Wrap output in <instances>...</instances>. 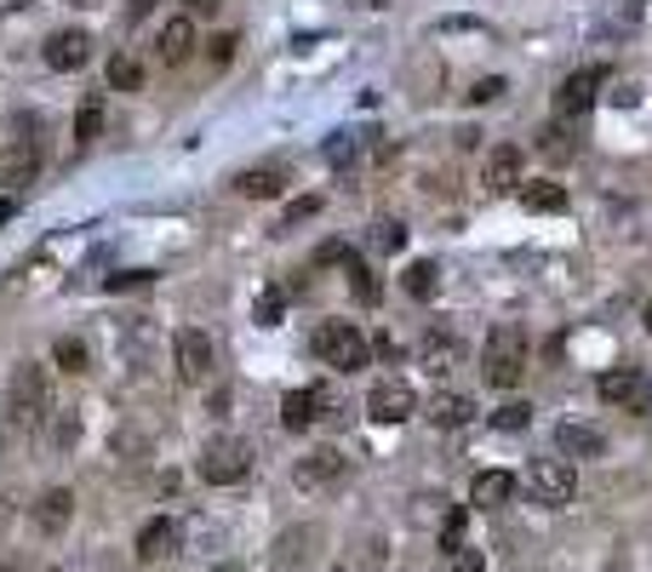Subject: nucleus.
<instances>
[{
  "label": "nucleus",
  "mask_w": 652,
  "mask_h": 572,
  "mask_svg": "<svg viewBox=\"0 0 652 572\" xmlns=\"http://www.w3.org/2000/svg\"><path fill=\"white\" fill-rule=\"evenodd\" d=\"M310 350L333 372H361L372 361V343H366V332L356 327V320H321L315 338H310Z\"/></svg>",
  "instance_id": "obj_1"
},
{
  "label": "nucleus",
  "mask_w": 652,
  "mask_h": 572,
  "mask_svg": "<svg viewBox=\"0 0 652 572\" xmlns=\"http://www.w3.org/2000/svg\"><path fill=\"white\" fill-rule=\"evenodd\" d=\"M12 418L23 430H40L46 418H53V378H46V366H35V361H23V366H12Z\"/></svg>",
  "instance_id": "obj_2"
},
{
  "label": "nucleus",
  "mask_w": 652,
  "mask_h": 572,
  "mask_svg": "<svg viewBox=\"0 0 652 572\" xmlns=\"http://www.w3.org/2000/svg\"><path fill=\"white\" fill-rule=\"evenodd\" d=\"M481 372H487L492 389H515V384H521V372H526V332L515 327V320L492 327L487 355H481Z\"/></svg>",
  "instance_id": "obj_3"
},
{
  "label": "nucleus",
  "mask_w": 652,
  "mask_h": 572,
  "mask_svg": "<svg viewBox=\"0 0 652 572\" xmlns=\"http://www.w3.org/2000/svg\"><path fill=\"white\" fill-rule=\"evenodd\" d=\"M246 469H253V446L235 441V435H212L207 446H200V481L212 487H235L246 481Z\"/></svg>",
  "instance_id": "obj_4"
},
{
  "label": "nucleus",
  "mask_w": 652,
  "mask_h": 572,
  "mask_svg": "<svg viewBox=\"0 0 652 572\" xmlns=\"http://www.w3.org/2000/svg\"><path fill=\"white\" fill-rule=\"evenodd\" d=\"M572 492H579V476H572L567 458H538L533 469H526V499H533L538 510H567Z\"/></svg>",
  "instance_id": "obj_5"
},
{
  "label": "nucleus",
  "mask_w": 652,
  "mask_h": 572,
  "mask_svg": "<svg viewBox=\"0 0 652 572\" xmlns=\"http://www.w3.org/2000/svg\"><path fill=\"white\" fill-rule=\"evenodd\" d=\"M418 412V389L407 378H379L366 395V418L372 424H407V418Z\"/></svg>",
  "instance_id": "obj_6"
},
{
  "label": "nucleus",
  "mask_w": 652,
  "mask_h": 572,
  "mask_svg": "<svg viewBox=\"0 0 652 572\" xmlns=\"http://www.w3.org/2000/svg\"><path fill=\"white\" fill-rule=\"evenodd\" d=\"M172 355H178V378L184 384H207L212 366H218V350H212V338L200 327H184L178 338H172Z\"/></svg>",
  "instance_id": "obj_7"
},
{
  "label": "nucleus",
  "mask_w": 652,
  "mask_h": 572,
  "mask_svg": "<svg viewBox=\"0 0 652 572\" xmlns=\"http://www.w3.org/2000/svg\"><path fill=\"white\" fill-rule=\"evenodd\" d=\"M344 469H349V458L338 453V446H315V453L298 458L292 481L304 487V492H326V487H338V481H344Z\"/></svg>",
  "instance_id": "obj_8"
},
{
  "label": "nucleus",
  "mask_w": 652,
  "mask_h": 572,
  "mask_svg": "<svg viewBox=\"0 0 652 572\" xmlns=\"http://www.w3.org/2000/svg\"><path fill=\"white\" fill-rule=\"evenodd\" d=\"M601 81H607L601 69H572L567 81L556 86V115H561V120L590 115V109H595V86H601Z\"/></svg>",
  "instance_id": "obj_9"
},
{
  "label": "nucleus",
  "mask_w": 652,
  "mask_h": 572,
  "mask_svg": "<svg viewBox=\"0 0 652 572\" xmlns=\"http://www.w3.org/2000/svg\"><path fill=\"white\" fill-rule=\"evenodd\" d=\"M521 172H526V155L515 143H498V149H487V161H481V184L492 195H510V189H521Z\"/></svg>",
  "instance_id": "obj_10"
},
{
  "label": "nucleus",
  "mask_w": 652,
  "mask_h": 572,
  "mask_svg": "<svg viewBox=\"0 0 652 572\" xmlns=\"http://www.w3.org/2000/svg\"><path fill=\"white\" fill-rule=\"evenodd\" d=\"M178 544H184V527L178 521H143V533H138V561H166V556H178Z\"/></svg>",
  "instance_id": "obj_11"
},
{
  "label": "nucleus",
  "mask_w": 652,
  "mask_h": 572,
  "mask_svg": "<svg viewBox=\"0 0 652 572\" xmlns=\"http://www.w3.org/2000/svg\"><path fill=\"white\" fill-rule=\"evenodd\" d=\"M92 58V35L86 30H53L46 35V63L53 69H81Z\"/></svg>",
  "instance_id": "obj_12"
},
{
  "label": "nucleus",
  "mask_w": 652,
  "mask_h": 572,
  "mask_svg": "<svg viewBox=\"0 0 652 572\" xmlns=\"http://www.w3.org/2000/svg\"><path fill=\"white\" fill-rule=\"evenodd\" d=\"M601 401H607V407H636V412H641L647 378H641L636 366H618V372H607V378H601Z\"/></svg>",
  "instance_id": "obj_13"
},
{
  "label": "nucleus",
  "mask_w": 652,
  "mask_h": 572,
  "mask_svg": "<svg viewBox=\"0 0 652 572\" xmlns=\"http://www.w3.org/2000/svg\"><path fill=\"white\" fill-rule=\"evenodd\" d=\"M510 499H515V476H510V469H481V476L469 481V504L475 510H498Z\"/></svg>",
  "instance_id": "obj_14"
},
{
  "label": "nucleus",
  "mask_w": 652,
  "mask_h": 572,
  "mask_svg": "<svg viewBox=\"0 0 652 572\" xmlns=\"http://www.w3.org/2000/svg\"><path fill=\"white\" fill-rule=\"evenodd\" d=\"M195 52V17L184 12V17H166V30L155 35V58L161 63H184Z\"/></svg>",
  "instance_id": "obj_15"
},
{
  "label": "nucleus",
  "mask_w": 652,
  "mask_h": 572,
  "mask_svg": "<svg viewBox=\"0 0 652 572\" xmlns=\"http://www.w3.org/2000/svg\"><path fill=\"white\" fill-rule=\"evenodd\" d=\"M556 446H561V458H601L607 453V435H601L595 424H561Z\"/></svg>",
  "instance_id": "obj_16"
},
{
  "label": "nucleus",
  "mask_w": 652,
  "mask_h": 572,
  "mask_svg": "<svg viewBox=\"0 0 652 572\" xmlns=\"http://www.w3.org/2000/svg\"><path fill=\"white\" fill-rule=\"evenodd\" d=\"M281 424H287V430H315V424H321V384L287 395V401H281Z\"/></svg>",
  "instance_id": "obj_17"
},
{
  "label": "nucleus",
  "mask_w": 652,
  "mask_h": 572,
  "mask_svg": "<svg viewBox=\"0 0 652 572\" xmlns=\"http://www.w3.org/2000/svg\"><path fill=\"white\" fill-rule=\"evenodd\" d=\"M235 189L246 195V201H275V195L287 189V172L281 166H253V172H241Z\"/></svg>",
  "instance_id": "obj_18"
},
{
  "label": "nucleus",
  "mask_w": 652,
  "mask_h": 572,
  "mask_svg": "<svg viewBox=\"0 0 652 572\" xmlns=\"http://www.w3.org/2000/svg\"><path fill=\"white\" fill-rule=\"evenodd\" d=\"M69 515H74V492H69V487H53V492L35 504V527H40V533H63Z\"/></svg>",
  "instance_id": "obj_19"
},
{
  "label": "nucleus",
  "mask_w": 652,
  "mask_h": 572,
  "mask_svg": "<svg viewBox=\"0 0 652 572\" xmlns=\"http://www.w3.org/2000/svg\"><path fill=\"white\" fill-rule=\"evenodd\" d=\"M469 418H475V401H469V395H453V389H446V395H435V401H430V424H435V430H464Z\"/></svg>",
  "instance_id": "obj_20"
},
{
  "label": "nucleus",
  "mask_w": 652,
  "mask_h": 572,
  "mask_svg": "<svg viewBox=\"0 0 652 572\" xmlns=\"http://www.w3.org/2000/svg\"><path fill=\"white\" fill-rule=\"evenodd\" d=\"M538 155H544L549 166H567L572 155H579V143H572L567 120H549V127H538Z\"/></svg>",
  "instance_id": "obj_21"
},
{
  "label": "nucleus",
  "mask_w": 652,
  "mask_h": 572,
  "mask_svg": "<svg viewBox=\"0 0 652 572\" xmlns=\"http://www.w3.org/2000/svg\"><path fill=\"white\" fill-rule=\"evenodd\" d=\"M458 361H464V343L453 332H430V338H423V366H430L435 378H441V372H453Z\"/></svg>",
  "instance_id": "obj_22"
},
{
  "label": "nucleus",
  "mask_w": 652,
  "mask_h": 572,
  "mask_svg": "<svg viewBox=\"0 0 652 572\" xmlns=\"http://www.w3.org/2000/svg\"><path fill=\"white\" fill-rule=\"evenodd\" d=\"M521 207H526V212H567V189L549 184V178L521 184Z\"/></svg>",
  "instance_id": "obj_23"
},
{
  "label": "nucleus",
  "mask_w": 652,
  "mask_h": 572,
  "mask_svg": "<svg viewBox=\"0 0 652 572\" xmlns=\"http://www.w3.org/2000/svg\"><path fill=\"white\" fill-rule=\"evenodd\" d=\"M310 544H315V533H287L281 544H275V572H298V567L315 556Z\"/></svg>",
  "instance_id": "obj_24"
},
{
  "label": "nucleus",
  "mask_w": 652,
  "mask_h": 572,
  "mask_svg": "<svg viewBox=\"0 0 652 572\" xmlns=\"http://www.w3.org/2000/svg\"><path fill=\"white\" fill-rule=\"evenodd\" d=\"M441 572H487V556L475 544L453 538V544H441Z\"/></svg>",
  "instance_id": "obj_25"
},
{
  "label": "nucleus",
  "mask_w": 652,
  "mask_h": 572,
  "mask_svg": "<svg viewBox=\"0 0 652 572\" xmlns=\"http://www.w3.org/2000/svg\"><path fill=\"white\" fill-rule=\"evenodd\" d=\"M400 287H407L418 304H430L435 297V287H441V269L430 264V258H418V264H407V276H400Z\"/></svg>",
  "instance_id": "obj_26"
},
{
  "label": "nucleus",
  "mask_w": 652,
  "mask_h": 572,
  "mask_svg": "<svg viewBox=\"0 0 652 572\" xmlns=\"http://www.w3.org/2000/svg\"><path fill=\"white\" fill-rule=\"evenodd\" d=\"M35 166H40V155H35V149H30V143H12L7 172H0V178H7V184H30V178H35Z\"/></svg>",
  "instance_id": "obj_27"
},
{
  "label": "nucleus",
  "mask_w": 652,
  "mask_h": 572,
  "mask_svg": "<svg viewBox=\"0 0 652 572\" xmlns=\"http://www.w3.org/2000/svg\"><path fill=\"white\" fill-rule=\"evenodd\" d=\"M281 315H287V292L281 287H264L258 304H253V320H258V327H281Z\"/></svg>",
  "instance_id": "obj_28"
},
{
  "label": "nucleus",
  "mask_w": 652,
  "mask_h": 572,
  "mask_svg": "<svg viewBox=\"0 0 652 572\" xmlns=\"http://www.w3.org/2000/svg\"><path fill=\"white\" fill-rule=\"evenodd\" d=\"M97 132H104V97H86V104H81V115H74V138H97Z\"/></svg>",
  "instance_id": "obj_29"
},
{
  "label": "nucleus",
  "mask_w": 652,
  "mask_h": 572,
  "mask_svg": "<svg viewBox=\"0 0 652 572\" xmlns=\"http://www.w3.org/2000/svg\"><path fill=\"white\" fill-rule=\"evenodd\" d=\"M109 86H115V92H138V86H143V69H138L132 58L115 52V58H109Z\"/></svg>",
  "instance_id": "obj_30"
},
{
  "label": "nucleus",
  "mask_w": 652,
  "mask_h": 572,
  "mask_svg": "<svg viewBox=\"0 0 652 572\" xmlns=\"http://www.w3.org/2000/svg\"><path fill=\"white\" fill-rule=\"evenodd\" d=\"M344 276L356 281V292H361V304H379V281H372V269L361 264V258H349L344 253Z\"/></svg>",
  "instance_id": "obj_31"
},
{
  "label": "nucleus",
  "mask_w": 652,
  "mask_h": 572,
  "mask_svg": "<svg viewBox=\"0 0 652 572\" xmlns=\"http://www.w3.org/2000/svg\"><path fill=\"white\" fill-rule=\"evenodd\" d=\"M53 361H58L63 372H86V343H81V338H58V343H53Z\"/></svg>",
  "instance_id": "obj_32"
},
{
  "label": "nucleus",
  "mask_w": 652,
  "mask_h": 572,
  "mask_svg": "<svg viewBox=\"0 0 652 572\" xmlns=\"http://www.w3.org/2000/svg\"><path fill=\"white\" fill-rule=\"evenodd\" d=\"M372 246H379V253H400V246H407V230H400V223H372Z\"/></svg>",
  "instance_id": "obj_33"
},
{
  "label": "nucleus",
  "mask_w": 652,
  "mask_h": 572,
  "mask_svg": "<svg viewBox=\"0 0 652 572\" xmlns=\"http://www.w3.org/2000/svg\"><path fill=\"white\" fill-rule=\"evenodd\" d=\"M315 212H321V195H304V201H292V207H287L281 230H292V223H304V218H315Z\"/></svg>",
  "instance_id": "obj_34"
},
{
  "label": "nucleus",
  "mask_w": 652,
  "mask_h": 572,
  "mask_svg": "<svg viewBox=\"0 0 652 572\" xmlns=\"http://www.w3.org/2000/svg\"><path fill=\"white\" fill-rule=\"evenodd\" d=\"M526 418H533V407H526V401H510L504 412H498V418H492V424H498V430H521V424H526Z\"/></svg>",
  "instance_id": "obj_35"
},
{
  "label": "nucleus",
  "mask_w": 652,
  "mask_h": 572,
  "mask_svg": "<svg viewBox=\"0 0 652 572\" xmlns=\"http://www.w3.org/2000/svg\"><path fill=\"white\" fill-rule=\"evenodd\" d=\"M607 97H613L618 109H636V104H641V86H636V81H618V86H613Z\"/></svg>",
  "instance_id": "obj_36"
},
{
  "label": "nucleus",
  "mask_w": 652,
  "mask_h": 572,
  "mask_svg": "<svg viewBox=\"0 0 652 572\" xmlns=\"http://www.w3.org/2000/svg\"><path fill=\"white\" fill-rule=\"evenodd\" d=\"M326 161H333V166L356 161V138H333V143H326Z\"/></svg>",
  "instance_id": "obj_37"
},
{
  "label": "nucleus",
  "mask_w": 652,
  "mask_h": 572,
  "mask_svg": "<svg viewBox=\"0 0 652 572\" xmlns=\"http://www.w3.org/2000/svg\"><path fill=\"white\" fill-rule=\"evenodd\" d=\"M492 97H504V81H498V74H492V81H475L469 104H492Z\"/></svg>",
  "instance_id": "obj_38"
},
{
  "label": "nucleus",
  "mask_w": 652,
  "mask_h": 572,
  "mask_svg": "<svg viewBox=\"0 0 652 572\" xmlns=\"http://www.w3.org/2000/svg\"><path fill=\"white\" fill-rule=\"evenodd\" d=\"M58 446H74V441H81V418H58Z\"/></svg>",
  "instance_id": "obj_39"
},
{
  "label": "nucleus",
  "mask_w": 652,
  "mask_h": 572,
  "mask_svg": "<svg viewBox=\"0 0 652 572\" xmlns=\"http://www.w3.org/2000/svg\"><path fill=\"white\" fill-rule=\"evenodd\" d=\"M235 58V35H218L212 40V63H230Z\"/></svg>",
  "instance_id": "obj_40"
},
{
  "label": "nucleus",
  "mask_w": 652,
  "mask_h": 572,
  "mask_svg": "<svg viewBox=\"0 0 652 572\" xmlns=\"http://www.w3.org/2000/svg\"><path fill=\"white\" fill-rule=\"evenodd\" d=\"M149 12H155V0H127V17H132V23H143Z\"/></svg>",
  "instance_id": "obj_41"
},
{
  "label": "nucleus",
  "mask_w": 652,
  "mask_h": 572,
  "mask_svg": "<svg viewBox=\"0 0 652 572\" xmlns=\"http://www.w3.org/2000/svg\"><path fill=\"white\" fill-rule=\"evenodd\" d=\"M372 350H379L384 361H395V338H389V332H379V338H372Z\"/></svg>",
  "instance_id": "obj_42"
},
{
  "label": "nucleus",
  "mask_w": 652,
  "mask_h": 572,
  "mask_svg": "<svg viewBox=\"0 0 652 572\" xmlns=\"http://www.w3.org/2000/svg\"><path fill=\"white\" fill-rule=\"evenodd\" d=\"M212 7H218V0H184V12H189V17H207Z\"/></svg>",
  "instance_id": "obj_43"
},
{
  "label": "nucleus",
  "mask_w": 652,
  "mask_h": 572,
  "mask_svg": "<svg viewBox=\"0 0 652 572\" xmlns=\"http://www.w3.org/2000/svg\"><path fill=\"white\" fill-rule=\"evenodd\" d=\"M18 218V201H12V195H0V223H12Z\"/></svg>",
  "instance_id": "obj_44"
},
{
  "label": "nucleus",
  "mask_w": 652,
  "mask_h": 572,
  "mask_svg": "<svg viewBox=\"0 0 652 572\" xmlns=\"http://www.w3.org/2000/svg\"><path fill=\"white\" fill-rule=\"evenodd\" d=\"M23 7H30V0H0V12H23Z\"/></svg>",
  "instance_id": "obj_45"
},
{
  "label": "nucleus",
  "mask_w": 652,
  "mask_h": 572,
  "mask_svg": "<svg viewBox=\"0 0 652 572\" xmlns=\"http://www.w3.org/2000/svg\"><path fill=\"white\" fill-rule=\"evenodd\" d=\"M69 7H97V0H69Z\"/></svg>",
  "instance_id": "obj_46"
},
{
  "label": "nucleus",
  "mask_w": 652,
  "mask_h": 572,
  "mask_svg": "<svg viewBox=\"0 0 652 572\" xmlns=\"http://www.w3.org/2000/svg\"><path fill=\"white\" fill-rule=\"evenodd\" d=\"M641 320H647V332H652V304H647V315H641Z\"/></svg>",
  "instance_id": "obj_47"
},
{
  "label": "nucleus",
  "mask_w": 652,
  "mask_h": 572,
  "mask_svg": "<svg viewBox=\"0 0 652 572\" xmlns=\"http://www.w3.org/2000/svg\"><path fill=\"white\" fill-rule=\"evenodd\" d=\"M218 572H241V567H218Z\"/></svg>",
  "instance_id": "obj_48"
},
{
  "label": "nucleus",
  "mask_w": 652,
  "mask_h": 572,
  "mask_svg": "<svg viewBox=\"0 0 652 572\" xmlns=\"http://www.w3.org/2000/svg\"><path fill=\"white\" fill-rule=\"evenodd\" d=\"M0 572H7V567H0Z\"/></svg>",
  "instance_id": "obj_49"
}]
</instances>
